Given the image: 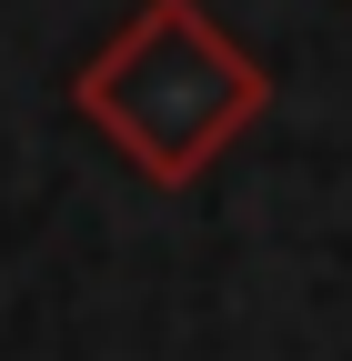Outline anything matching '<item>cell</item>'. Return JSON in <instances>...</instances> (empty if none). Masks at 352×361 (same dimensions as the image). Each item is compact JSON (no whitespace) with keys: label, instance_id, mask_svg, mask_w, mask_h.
Here are the masks:
<instances>
[{"label":"cell","instance_id":"6da1fadb","mask_svg":"<svg viewBox=\"0 0 352 361\" xmlns=\"http://www.w3.org/2000/svg\"><path fill=\"white\" fill-rule=\"evenodd\" d=\"M71 111L91 121L151 191H192V180L272 111V71H262L201 0H141V11L71 71Z\"/></svg>","mask_w":352,"mask_h":361}]
</instances>
